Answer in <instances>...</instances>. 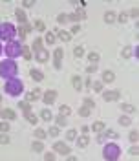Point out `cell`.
Segmentation results:
<instances>
[{"label": "cell", "mask_w": 139, "mask_h": 161, "mask_svg": "<svg viewBox=\"0 0 139 161\" xmlns=\"http://www.w3.org/2000/svg\"><path fill=\"white\" fill-rule=\"evenodd\" d=\"M7 143H9L7 134H0V145H7Z\"/></svg>", "instance_id": "obj_46"}, {"label": "cell", "mask_w": 139, "mask_h": 161, "mask_svg": "<svg viewBox=\"0 0 139 161\" xmlns=\"http://www.w3.org/2000/svg\"><path fill=\"white\" fill-rule=\"evenodd\" d=\"M53 150H55L57 154H62V156H68L70 154V146L66 143H62V141H57L55 145H53Z\"/></svg>", "instance_id": "obj_6"}, {"label": "cell", "mask_w": 139, "mask_h": 161, "mask_svg": "<svg viewBox=\"0 0 139 161\" xmlns=\"http://www.w3.org/2000/svg\"><path fill=\"white\" fill-rule=\"evenodd\" d=\"M26 119H28V123H33V125H35V123L39 121V117L31 112V110H28V112H26Z\"/></svg>", "instance_id": "obj_26"}, {"label": "cell", "mask_w": 139, "mask_h": 161, "mask_svg": "<svg viewBox=\"0 0 139 161\" xmlns=\"http://www.w3.org/2000/svg\"><path fill=\"white\" fill-rule=\"evenodd\" d=\"M82 18H86V13H84L82 9H79V11L71 13V15L68 17V20H71V22H79V20H82Z\"/></svg>", "instance_id": "obj_10"}, {"label": "cell", "mask_w": 139, "mask_h": 161, "mask_svg": "<svg viewBox=\"0 0 139 161\" xmlns=\"http://www.w3.org/2000/svg\"><path fill=\"white\" fill-rule=\"evenodd\" d=\"M40 119L48 123V121H51V119H53V114H51V112H49L48 108H44V110L40 112Z\"/></svg>", "instance_id": "obj_21"}, {"label": "cell", "mask_w": 139, "mask_h": 161, "mask_svg": "<svg viewBox=\"0 0 139 161\" xmlns=\"http://www.w3.org/2000/svg\"><path fill=\"white\" fill-rule=\"evenodd\" d=\"M15 17H17V20H18V22L26 24V20H28V15H26V11H24V9H17V11H15Z\"/></svg>", "instance_id": "obj_15"}, {"label": "cell", "mask_w": 139, "mask_h": 161, "mask_svg": "<svg viewBox=\"0 0 139 161\" xmlns=\"http://www.w3.org/2000/svg\"><path fill=\"white\" fill-rule=\"evenodd\" d=\"M66 139H68V141H75V139H77V130H73V128L68 130L66 132Z\"/></svg>", "instance_id": "obj_30"}, {"label": "cell", "mask_w": 139, "mask_h": 161, "mask_svg": "<svg viewBox=\"0 0 139 161\" xmlns=\"http://www.w3.org/2000/svg\"><path fill=\"white\" fill-rule=\"evenodd\" d=\"M18 73V68H17V64L15 60L11 59H6L4 62H0V75H2L4 79H15V75Z\"/></svg>", "instance_id": "obj_1"}, {"label": "cell", "mask_w": 139, "mask_h": 161, "mask_svg": "<svg viewBox=\"0 0 139 161\" xmlns=\"http://www.w3.org/2000/svg\"><path fill=\"white\" fill-rule=\"evenodd\" d=\"M29 93L33 95V99H39L40 95H42V93H40V88H33V92H29Z\"/></svg>", "instance_id": "obj_48"}, {"label": "cell", "mask_w": 139, "mask_h": 161, "mask_svg": "<svg viewBox=\"0 0 139 161\" xmlns=\"http://www.w3.org/2000/svg\"><path fill=\"white\" fill-rule=\"evenodd\" d=\"M79 114H81L82 117H88V115L92 114V110H90V108H86V106H82V108H79Z\"/></svg>", "instance_id": "obj_39"}, {"label": "cell", "mask_w": 139, "mask_h": 161, "mask_svg": "<svg viewBox=\"0 0 139 161\" xmlns=\"http://www.w3.org/2000/svg\"><path fill=\"white\" fill-rule=\"evenodd\" d=\"M106 136H108L110 139H117L119 136H117V132H114V130H106Z\"/></svg>", "instance_id": "obj_51"}, {"label": "cell", "mask_w": 139, "mask_h": 161, "mask_svg": "<svg viewBox=\"0 0 139 161\" xmlns=\"http://www.w3.org/2000/svg\"><path fill=\"white\" fill-rule=\"evenodd\" d=\"M88 60H90V64H97L99 62V53L97 51H90L88 53Z\"/></svg>", "instance_id": "obj_25"}, {"label": "cell", "mask_w": 139, "mask_h": 161, "mask_svg": "<svg viewBox=\"0 0 139 161\" xmlns=\"http://www.w3.org/2000/svg\"><path fill=\"white\" fill-rule=\"evenodd\" d=\"M0 53H2V44H0Z\"/></svg>", "instance_id": "obj_58"}, {"label": "cell", "mask_w": 139, "mask_h": 161, "mask_svg": "<svg viewBox=\"0 0 139 161\" xmlns=\"http://www.w3.org/2000/svg\"><path fill=\"white\" fill-rule=\"evenodd\" d=\"M137 139H139V132H137V130L130 132V141H132V143H137Z\"/></svg>", "instance_id": "obj_43"}, {"label": "cell", "mask_w": 139, "mask_h": 161, "mask_svg": "<svg viewBox=\"0 0 139 161\" xmlns=\"http://www.w3.org/2000/svg\"><path fill=\"white\" fill-rule=\"evenodd\" d=\"M119 125L121 126H130L132 125V119L128 115H123V117H119Z\"/></svg>", "instance_id": "obj_29"}, {"label": "cell", "mask_w": 139, "mask_h": 161, "mask_svg": "<svg viewBox=\"0 0 139 161\" xmlns=\"http://www.w3.org/2000/svg\"><path fill=\"white\" fill-rule=\"evenodd\" d=\"M0 115H2L4 119H7V121L17 119V114H15V110H11V108H4L2 112H0Z\"/></svg>", "instance_id": "obj_9"}, {"label": "cell", "mask_w": 139, "mask_h": 161, "mask_svg": "<svg viewBox=\"0 0 139 161\" xmlns=\"http://www.w3.org/2000/svg\"><path fill=\"white\" fill-rule=\"evenodd\" d=\"M104 130H106V125H104L103 121H95V123L92 125V132L101 134V132H104Z\"/></svg>", "instance_id": "obj_14"}, {"label": "cell", "mask_w": 139, "mask_h": 161, "mask_svg": "<svg viewBox=\"0 0 139 161\" xmlns=\"http://www.w3.org/2000/svg\"><path fill=\"white\" fill-rule=\"evenodd\" d=\"M0 103H2V95H0Z\"/></svg>", "instance_id": "obj_59"}, {"label": "cell", "mask_w": 139, "mask_h": 161, "mask_svg": "<svg viewBox=\"0 0 139 161\" xmlns=\"http://www.w3.org/2000/svg\"><path fill=\"white\" fill-rule=\"evenodd\" d=\"M31 29H33V28H31L29 24H24V26H20V28L17 29V33H18V39H24V37H26V35L29 33Z\"/></svg>", "instance_id": "obj_11"}, {"label": "cell", "mask_w": 139, "mask_h": 161, "mask_svg": "<svg viewBox=\"0 0 139 161\" xmlns=\"http://www.w3.org/2000/svg\"><path fill=\"white\" fill-rule=\"evenodd\" d=\"M71 84H73V88H75L77 92H79V90H82V79L79 77V75H75V77L71 79Z\"/></svg>", "instance_id": "obj_20"}, {"label": "cell", "mask_w": 139, "mask_h": 161, "mask_svg": "<svg viewBox=\"0 0 139 161\" xmlns=\"http://www.w3.org/2000/svg\"><path fill=\"white\" fill-rule=\"evenodd\" d=\"M44 159H46V161H55V154H53V152H46V154H44Z\"/></svg>", "instance_id": "obj_49"}, {"label": "cell", "mask_w": 139, "mask_h": 161, "mask_svg": "<svg viewBox=\"0 0 139 161\" xmlns=\"http://www.w3.org/2000/svg\"><path fill=\"white\" fill-rule=\"evenodd\" d=\"M20 104V108H22L24 112H28V110H31V104L28 103V101H22V103H18Z\"/></svg>", "instance_id": "obj_44"}, {"label": "cell", "mask_w": 139, "mask_h": 161, "mask_svg": "<svg viewBox=\"0 0 139 161\" xmlns=\"http://www.w3.org/2000/svg\"><path fill=\"white\" fill-rule=\"evenodd\" d=\"M68 161H77V157H73V156H70V157H68Z\"/></svg>", "instance_id": "obj_57"}, {"label": "cell", "mask_w": 139, "mask_h": 161, "mask_svg": "<svg viewBox=\"0 0 139 161\" xmlns=\"http://www.w3.org/2000/svg\"><path fill=\"white\" fill-rule=\"evenodd\" d=\"M64 125H66V117L59 114V117H57V126H64Z\"/></svg>", "instance_id": "obj_45"}, {"label": "cell", "mask_w": 139, "mask_h": 161, "mask_svg": "<svg viewBox=\"0 0 139 161\" xmlns=\"http://www.w3.org/2000/svg\"><path fill=\"white\" fill-rule=\"evenodd\" d=\"M42 99H44V103H46V104L55 103V99H57V92H55V90H48L44 95H42Z\"/></svg>", "instance_id": "obj_8"}, {"label": "cell", "mask_w": 139, "mask_h": 161, "mask_svg": "<svg viewBox=\"0 0 139 161\" xmlns=\"http://www.w3.org/2000/svg\"><path fill=\"white\" fill-rule=\"evenodd\" d=\"M33 50H35V51L42 50V39H35V40H33Z\"/></svg>", "instance_id": "obj_37"}, {"label": "cell", "mask_w": 139, "mask_h": 161, "mask_svg": "<svg viewBox=\"0 0 139 161\" xmlns=\"http://www.w3.org/2000/svg\"><path fill=\"white\" fill-rule=\"evenodd\" d=\"M57 22H59V24H66V22H68V15L60 13V15L57 17Z\"/></svg>", "instance_id": "obj_40"}, {"label": "cell", "mask_w": 139, "mask_h": 161, "mask_svg": "<svg viewBox=\"0 0 139 161\" xmlns=\"http://www.w3.org/2000/svg\"><path fill=\"white\" fill-rule=\"evenodd\" d=\"M31 148H33L35 152H42V150H44V145H42L40 141H33V145H31Z\"/></svg>", "instance_id": "obj_31"}, {"label": "cell", "mask_w": 139, "mask_h": 161, "mask_svg": "<svg viewBox=\"0 0 139 161\" xmlns=\"http://www.w3.org/2000/svg\"><path fill=\"white\" fill-rule=\"evenodd\" d=\"M114 20H117V13H114V11H106L104 13V22L106 24H112Z\"/></svg>", "instance_id": "obj_18"}, {"label": "cell", "mask_w": 139, "mask_h": 161, "mask_svg": "<svg viewBox=\"0 0 139 161\" xmlns=\"http://www.w3.org/2000/svg\"><path fill=\"white\" fill-rule=\"evenodd\" d=\"M53 57H55V60H60V59L64 57V51H62V48H57L55 51H53Z\"/></svg>", "instance_id": "obj_32"}, {"label": "cell", "mask_w": 139, "mask_h": 161, "mask_svg": "<svg viewBox=\"0 0 139 161\" xmlns=\"http://www.w3.org/2000/svg\"><path fill=\"white\" fill-rule=\"evenodd\" d=\"M59 114L64 115V117H68V115L71 114V108H70L68 104H60V106H59Z\"/></svg>", "instance_id": "obj_24"}, {"label": "cell", "mask_w": 139, "mask_h": 161, "mask_svg": "<svg viewBox=\"0 0 139 161\" xmlns=\"http://www.w3.org/2000/svg\"><path fill=\"white\" fill-rule=\"evenodd\" d=\"M130 17H132V18H137V17H139V9H137V7H134L132 11H130Z\"/></svg>", "instance_id": "obj_53"}, {"label": "cell", "mask_w": 139, "mask_h": 161, "mask_svg": "<svg viewBox=\"0 0 139 161\" xmlns=\"http://www.w3.org/2000/svg\"><path fill=\"white\" fill-rule=\"evenodd\" d=\"M33 0H24V7H33Z\"/></svg>", "instance_id": "obj_55"}, {"label": "cell", "mask_w": 139, "mask_h": 161, "mask_svg": "<svg viewBox=\"0 0 139 161\" xmlns=\"http://www.w3.org/2000/svg\"><path fill=\"white\" fill-rule=\"evenodd\" d=\"M103 156L106 161H117L121 156V148L117 146L115 143H108V145H104L103 148Z\"/></svg>", "instance_id": "obj_2"}, {"label": "cell", "mask_w": 139, "mask_h": 161, "mask_svg": "<svg viewBox=\"0 0 139 161\" xmlns=\"http://www.w3.org/2000/svg\"><path fill=\"white\" fill-rule=\"evenodd\" d=\"M88 145H90V137H88V136H81V137H77V146L86 148Z\"/></svg>", "instance_id": "obj_17"}, {"label": "cell", "mask_w": 139, "mask_h": 161, "mask_svg": "<svg viewBox=\"0 0 139 161\" xmlns=\"http://www.w3.org/2000/svg\"><path fill=\"white\" fill-rule=\"evenodd\" d=\"M79 31H81V26H79V24H75V26H73V28H71V31H70V35H77V33H79Z\"/></svg>", "instance_id": "obj_50"}, {"label": "cell", "mask_w": 139, "mask_h": 161, "mask_svg": "<svg viewBox=\"0 0 139 161\" xmlns=\"http://www.w3.org/2000/svg\"><path fill=\"white\" fill-rule=\"evenodd\" d=\"M35 59H37L39 62H46V60L49 59L48 50H39V51H37V55H35Z\"/></svg>", "instance_id": "obj_12"}, {"label": "cell", "mask_w": 139, "mask_h": 161, "mask_svg": "<svg viewBox=\"0 0 139 161\" xmlns=\"http://www.w3.org/2000/svg\"><path fill=\"white\" fill-rule=\"evenodd\" d=\"M0 132H2V134L9 132V123H7V121H2V123H0Z\"/></svg>", "instance_id": "obj_38"}, {"label": "cell", "mask_w": 139, "mask_h": 161, "mask_svg": "<svg viewBox=\"0 0 139 161\" xmlns=\"http://www.w3.org/2000/svg\"><path fill=\"white\" fill-rule=\"evenodd\" d=\"M0 112H2V110H0Z\"/></svg>", "instance_id": "obj_60"}, {"label": "cell", "mask_w": 139, "mask_h": 161, "mask_svg": "<svg viewBox=\"0 0 139 161\" xmlns=\"http://www.w3.org/2000/svg\"><path fill=\"white\" fill-rule=\"evenodd\" d=\"M81 130H82V134H84V136H88V130H90V128H88V126H82Z\"/></svg>", "instance_id": "obj_56"}, {"label": "cell", "mask_w": 139, "mask_h": 161, "mask_svg": "<svg viewBox=\"0 0 139 161\" xmlns=\"http://www.w3.org/2000/svg\"><path fill=\"white\" fill-rule=\"evenodd\" d=\"M84 55V48L82 46H75V48H73V57H75V59H81Z\"/></svg>", "instance_id": "obj_27"}, {"label": "cell", "mask_w": 139, "mask_h": 161, "mask_svg": "<svg viewBox=\"0 0 139 161\" xmlns=\"http://www.w3.org/2000/svg\"><path fill=\"white\" fill-rule=\"evenodd\" d=\"M84 106H86V108H93V106H95V103H93V99H90V97H86V99H84Z\"/></svg>", "instance_id": "obj_42"}, {"label": "cell", "mask_w": 139, "mask_h": 161, "mask_svg": "<svg viewBox=\"0 0 139 161\" xmlns=\"http://www.w3.org/2000/svg\"><path fill=\"white\" fill-rule=\"evenodd\" d=\"M20 55H22L26 60H31V48H28V46H22V48H20Z\"/></svg>", "instance_id": "obj_22"}, {"label": "cell", "mask_w": 139, "mask_h": 161, "mask_svg": "<svg viewBox=\"0 0 139 161\" xmlns=\"http://www.w3.org/2000/svg\"><path fill=\"white\" fill-rule=\"evenodd\" d=\"M15 35H17V29H15V26H13V24H9V22L0 24V39H2V40L11 42Z\"/></svg>", "instance_id": "obj_4"}, {"label": "cell", "mask_w": 139, "mask_h": 161, "mask_svg": "<svg viewBox=\"0 0 139 161\" xmlns=\"http://www.w3.org/2000/svg\"><path fill=\"white\" fill-rule=\"evenodd\" d=\"M20 48H22V46H20L17 40L7 42V44H6V55H7V59H11V60L17 59V57H18V53H20Z\"/></svg>", "instance_id": "obj_5"}, {"label": "cell", "mask_w": 139, "mask_h": 161, "mask_svg": "<svg viewBox=\"0 0 139 161\" xmlns=\"http://www.w3.org/2000/svg\"><path fill=\"white\" fill-rule=\"evenodd\" d=\"M130 154H132V156H137V154H139V148H137V145H134V146L130 148Z\"/></svg>", "instance_id": "obj_54"}, {"label": "cell", "mask_w": 139, "mask_h": 161, "mask_svg": "<svg viewBox=\"0 0 139 161\" xmlns=\"http://www.w3.org/2000/svg\"><path fill=\"white\" fill-rule=\"evenodd\" d=\"M35 137H37V139H44V137H46V130L37 128V130H35Z\"/></svg>", "instance_id": "obj_34"}, {"label": "cell", "mask_w": 139, "mask_h": 161, "mask_svg": "<svg viewBox=\"0 0 139 161\" xmlns=\"http://www.w3.org/2000/svg\"><path fill=\"white\" fill-rule=\"evenodd\" d=\"M132 53H134L132 46H124L123 51H121V57H123V59H130V57H132Z\"/></svg>", "instance_id": "obj_23"}, {"label": "cell", "mask_w": 139, "mask_h": 161, "mask_svg": "<svg viewBox=\"0 0 139 161\" xmlns=\"http://www.w3.org/2000/svg\"><path fill=\"white\" fill-rule=\"evenodd\" d=\"M115 81V73L110 71V70H104L103 71V81L101 82H114Z\"/></svg>", "instance_id": "obj_13"}, {"label": "cell", "mask_w": 139, "mask_h": 161, "mask_svg": "<svg viewBox=\"0 0 139 161\" xmlns=\"http://www.w3.org/2000/svg\"><path fill=\"white\" fill-rule=\"evenodd\" d=\"M57 37L62 40V42H68L70 39H71V35H70V31H66V29H59L57 31Z\"/></svg>", "instance_id": "obj_16"}, {"label": "cell", "mask_w": 139, "mask_h": 161, "mask_svg": "<svg viewBox=\"0 0 139 161\" xmlns=\"http://www.w3.org/2000/svg\"><path fill=\"white\" fill-rule=\"evenodd\" d=\"M48 132H49V136H51V137H57V136L60 134V130H59V126H51V128H49V130H48Z\"/></svg>", "instance_id": "obj_36"}, {"label": "cell", "mask_w": 139, "mask_h": 161, "mask_svg": "<svg viewBox=\"0 0 139 161\" xmlns=\"http://www.w3.org/2000/svg\"><path fill=\"white\" fill-rule=\"evenodd\" d=\"M35 29L37 31H46V24L42 22V20H37V22H35Z\"/></svg>", "instance_id": "obj_33"}, {"label": "cell", "mask_w": 139, "mask_h": 161, "mask_svg": "<svg viewBox=\"0 0 139 161\" xmlns=\"http://www.w3.org/2000/svg\"><path fill=\"white\" fill-rule=\"evenodd\" d=\"M117 20H119L121 24H123V22H126V20H128V13H121V15H117Z\"/></svg>", "instance_id": "obj_47"}, {"label": "cell", "mask_w": 139, "mask_h": 161, "mask_svg": "<svg viewBox=\"0 0 139 161\" xmlns=\"http://www.w3.org/2000/svg\"><path fill=\"white\" fill-rule=\"evenodd\" d=\"M46 42H48V44H53V42H55V35H53V33H49V31H48V33H46V39H44Z\"/></svg>", "instance_id": "obj_41"}, {"label": "cell", "mask_w": 139, "mask_h": 161, "mask_svg": "<svg viewBox=\"0 0 139 161\" xmlns=\"http://www.w3.org/2000/svg\"><path fill=\"white\" fill-rule=\"evenodd\" d=\"M121 108H123L124 112H134V110H135V106H134V104H128V103H123V104H121Z\"/></svg>", "instance_id": "obj_35"}, {"label": "cell", "mask_w": 139, "mask_h": 161, "mask_svg": "<svg viewBox=\"0 0 139 161\" xmlns=\"http://www.w3.org/2000/svg\"><path fill=\"white\" fill-rule=\"evenodd\" d=\"M6 92L9 95H13V97H17L18 93L24 92V84L18 79H9V81H6Z\"/></svg>", "instance_id": "obj_3"}, {"label": "cell", "mask_w": 139, "mask_h": 161, "mask_svg": "<svg viewBox=\"0 0 139 161\" xmlns=\"http://www.w3.org/2000/svg\"><path fill=\"white\" fill-rule=\"evenodd\" d=\"M29 75H31V79H35L37 82L44 81V75H42V71H39V70H31V71H29Z\"/></svg>", "instance_id": "obj_19"}, {"label": "cell", "mask_w": 139, "mask_h": 161, "mask_svg": "<svg viewBox=\"0 0 139 161\" xmlns=\"http://www.w3.org/2000/svg\"><path fill=\"white\" fill-rule=\"evenodd\" d=\"M92 90H93L95 93H103V82H101V81H95V82L92 84Z\"/></svg>", "instance_id": "obj_28"}, {"label": "cell", "mask_w": 139, "mask_h": 161, "mask_svg": "<svg viewBox=\"0 0 139 161\" xmlns=\"http://www.w3.org/2000/svg\"><path fill=\"white\" fill-rule=\"evenodd\" d=\"M95 70H97V64H90V66L86 68V73H90V75H92Z\"/></svg>", "instance_id": "obj_52"}, {"label": "cell", "mask_w": 139, "mask_h": 161, "mask_svg": "<svg viewBox=\"0 0 139 161\" xmlns=\"http://www.w3.org/2000/svg\"><path fill=\"white\" fill-rule=\"evenodd\" d=\"M119 97H121V93L117 92V90H110V92H104L103 93V99L104 101H117Z\"/></svg>", "instance_id": "obj_7"}]
</instances>
